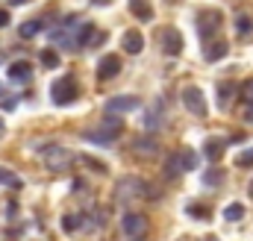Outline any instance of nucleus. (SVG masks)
Masks as SVG:
<instances>
[{"label": "nucleus", "instance_id": "obj_1", "mask_svg": "<svg viewBox=\"0 0 253 241\" xmlns=\"http://www.w3.org/2000/svg\"><path fill=\"white\" fill-rule=\"evenodd\" d=\"M138 197H147V200H156V188L147 185L138 177H124V180L115 182V200L118 203H129V200H138Z\"/></svg>", "mask_w": 253, "mask_h": 241}, {"label": "nucleus", "instance_id": "obj_2", "mask_svg": "<svg viewBox=\"0 0 253 241\" xmlns=\"http://www.w3.org/2000/svg\"><path fill=\"white\" fill-rule=\"evenodd\" d=\"M121 132H124V120L118 118V115H115V118H112V115H106V118L100 120L94 129H85V132H83V138H85V141H91V144H103V147H106V144H112Z\"/></svg>", "mask_w": 253, "mask_h": 241}, {"label": "nucleus", "instance_id": "obj_3", "mask_svg": "<svg viewBox=\"0 0 253 241\" xmlns=\"http://www.w3.org/2000/svg\"><path fill=\"white\" fill-rule=\"evenodd\" d=\"M39 153H42L44 168H50V171H68V168H71V162H74V153H71V150H65L62 144H44Z\"/></svg>", "mask_w": 253, "mask_h": 241}, {"label": "nucleus", "instance_id": "obj_4", "mask_svg": "<svg viewBox=\"0 0 253 241\" xmlns=\"http://www.w3.org/2000/svg\"><path fill=\"white\" fill-rule=\"evenodd\" d=\"M77 94H80V88H77V80H74V77H59V80L50 85V97H53L56 106H68V103H74Z\"/></svg>", "mask_w": 253, "mask_h": 241}, {"label": "nucleus", "instance_id": "obj_5", "mask_svg": "<svg viewBox=\"0 0 253 241\" xmlns=\"http://www.w3.org/2000/svg\"><path fill=\"white\" fill-rule=\"evenodd\" d=\"M121 230H124V236L129 241H141L147 236V218L138 215V212H126L121 218Z\"/></svg>", "mask_w": 253, "mask_h": 241}, {"label": "nucleus", "instance_id": "obj_6", "mask_svg": "<svg viewBox=\"0 0 253 241\" xmlns=\"http://www.w3.org/2000/svg\"><path fill=\"white\" fill-rule=\"evenodd\" d=\"M159 47H162L165 56H180V53H183V36H180V30H177V27H162V33H159Z\"/></svg>", "mask_w": 253, "mask_h": 241}, {"label": "nucleus", "instance_id": "obj_7", "mask_svg": "<svg viewBox=\"0 0 253 241\" xmlns=\"http://www.w3.org/2000/svg\"><path fill=\"white\" fill-rule=\"evenodd\" d=\"M183 106H186V112L197 115V118L206 115V100H203V91L197 85H186L183 88Z\"/></svg>", "mask_w": 253, "mask_h": 241}, {"label": "nucleus", "instance_id": "obj_8", "mask_svg": "<svg viewBox=\"0 0 253 241\" xmlns=\"http://www.w3.org/2000/svg\"><path fill=\"white\" fill-rule=\"evenodd\" d=\"M141 106V100L138 97H132V94H121V97H109L106 100V115H124V112H135Z\"/></svg>", "mask_w": 253, "mask_h": 241}, {"label": "nucleus", "instance_id": "obj_9", "mask_svg": "<svg viewBox=\"0 0 253 241\" xmlns=\"http://www.w3.org/2000/svg\"><path fill=\"white\" fill-rule=\"evenodd\" d=\"M218 27H221V12H218V9H206V12H200V15H197V30H200V36H203V39L215 36V33H218Z\"/></svg>", "mask_w": 253, "mask_h": 241}, {"label": "nucleus", "instance_id": "obj_10", "mask_svg": "<svg viewBox=\"0 0 253 241\" xmlns=\"http://www.w3.org/2000/svg\"><path fill=\"white\" fill-rule=\"evenodd\" d=\"M118 71H121V59L115 53H109V56H103L97 62V77L100 80H112V77H118Z\"/></svg>", "mask_w": 253, "mask_h": 241}, {"label": "nucleus", "instance_id": "obj_11", "mask_svg": "<svg viewBox=\"0 0 253 241\" xmlns=\"http://www.w3.org/2000/svg\"><path fill=\"white\" fill-rule=\"evenodd\" d=\"M30 77H33V65L27 59H18L9 65V80L12 82H30Z\"/></svg>", "mask_w": 253, "mask_h": 241}, {"label": "nucleus", "instance_id": "obj_12", "mask_svg": "<svg viewBox=\"0 0 253 241\" xmlns=\"http://www.w3.org/2000/svg\"><path fill=\"white\" fill-rule=\"evenodd\" d=\"M224 150H227V141H224V138H215V135H212V138L203 141V156H206L209 162H218V159L224 156Z\"/></svg>", "mask_w": 253, "mask_h": 241}, {"label": "nucleus", "instance_id": "obj_13", "mask_svg": "<svg viewBox=\"0 0 253 241\" xmlns=\"http://www.w3.org/2000/svg\"><path fill=\"white\" fill-rule=\"evenodd\" d=\"M227 50H230V44L224 41V39H215V41H206V50H203V59L206 62H218L227 56Z\"/></svg>", "mask_w": 253, "mask_h": 241}, {"label": "nucleus", "instance_id": "obj_14", "mask_svg": "<svg viewBox=\"0 0 253 241\" xmlns=\"http://www.w3.org/2000/svg\"><path fill=\"white\" fill-rule=\"evenodd\" d=\"M121 47H124L126 53H141V47H144V36L138 33V30H129V33H124V39H121Z\"/></svg>", "mask_w": 253, "mask_h": 241}, {"label": "nucleus", "instance_id": "obj_15", "mask_svg": "<svg viewBox=\"0 0 253 241\" xmlns=\"http://www.w3.org/2000/svg\"><path fill=\"white\" fill-rule=\"evenodd\" d=\"M132 150H135L138 156H156L159 144H156L153 135H147V138H135V141H132Z\"/></svg>", "mask_w": 253, "mask_h": 241}, {"label": "nucleus", "instance_id": "obj_16", "mask_svg": "<svg viewBox=\"0 0 253 241\" xmlns=\"http://www.w3.org/2000/svg\"><path fill=\"white\" fill-rule=\"evenodd\" d=\"M183 171H186V168H183V156H180V153H171L168 162H165V177H168V180H177Z\"/></svg>", "mask_w": 253, "mask_h": 241}, {"label": "nucleus", "instance_id": "obj_17", "mask_svg": "<svg viewBox=\"0 0 253 241\" xmlns=\"http://www.w3.org/2000/svg\"><path fill=\"white\" fill-rule=\"evenodd\" d=\"M129 12H132L138 21H150V18H153V9L147 6V0H129Z\"/></svg>", "mask_w": 253, "mask_h": 241}, {"label": "nucleus", "instance_id": "obj_18", "mask_svg": "<svg viewBox=\"0 0 253 241\" xmlns=\"http://www.w3.org/2000/svg\"><path fill=\"white\" fill-rule=\"evenodd\" d=\"M80 227H83V215H77V212L62 215V230H65V233H77Z\"/></svg>", "mask_w": 253, "mask_h": 241}, {"label": "nucleus", "instance_id": "obj_19", "mask_svg": "<svg viewBox=\"0 0 253 241\" xmlns=\"http://www.w3.org/2000/svg\"><path fill=\"white\" fill-rule=\"evenodd\" d=\"M42 33V21H24L21 27H18V36L21 39H33V36H39Z\"/></svg>", "mask_w": 253, "mask_h": 241}, {"label": "nucleus", "instance_id": "obj_20", "mask_svg": "<svg viewBox=\"0 0 253 241\" xmlns=\"http://www.w3.org/2000/svg\"><path fill=\"white\" fill-rule=\"evenodd\" d=\"M230 97H233V82H218V106L221 109L230 106Z\"/></svg>", "mask_w": 253, "mask_h": 241}, {"label": "nucleus", "instance_id": "obj_21", "mask_svg": "<svg viewBox=\"0 0 253 241\" xmlns=\"http://www.w3.org/2000/svg\"><path fill=\"white\" fill-rule=\"evenodd\" d=\"M224 218H227L230 224H239V221L245 218V206H242V203H230V206L224 209Z\"/></svg>", "mask_w": 253, "mask_h": 241}, {"label": "nucleus", "instance_id": "obj_22", "mask_svg": "<svg viewBox=\"0 0 253 241\" xmlns=\"http://www.w3.org/2000/svg\"><path fill=\"white\" fill-rule=\"evenodd\" d=\"M159 126H162V120H159V106H153V109L144 115V129H147V132H156Z\"/></svg>", "mask_w": 253, "mask_h": 241}, {"label": "nucleus", "instance_id": "obj_23", "mask_svg": "<svg viewBox=\"0 0 253 241\" xmlns=\"http://www.w3.org/2000/svg\"><path fill=\"white\" fill-rule=\"evenodd\" d=\"M186 215L197 218V221H203V218H209V209H206L203 203H189V206H186Z\"/></svg>", "mask_w": 253, "mask_h": 241}, {"label": "nucleus", "instance_id": "obj_24", "mask_svg": "<svg viewBox=\"0 0 253 241\" xmlns=\"http://www.w3.org/2000/svg\"><path fill=\"white\" fill-rule=\"evenodd\" d=\"M236 30H239V36H251L253 33V21L248 18V15H239V18H236Z\"/></svg>", "mask_w": 253, "mask_h": 241}, {"label": "nucleus", "instance_id": "obj_25", "mask_svg": "<svg viewBox=\"0 0 253 241\" xmlns=\"http://www.w3.org/2000/svg\"><path fill=\"white\" fill-rule=\"evenodd\" d=\"M42 65L50 68V71L59 68V53H56V50H42Z\"/></svg>", "mask_w": 253, "mask_h": 241}, {"label": "nucleus", "instance_id": "obj_26", "mask_svg": "<svg viewBox=\"0 0 253 241\" xmlns=\"http://www.w3.org/2000/svg\"><path fill=\"white\" fill-rule=\"evenodd\" d=\"M239 94H242V100H245V103H251V106H253V77H248V80L242 82Z\"/></svg>", "mask_w": 253, "mask_h": 241}, {"label": "nucleus", "instance_id": "obj_27", "mask_svg": "<svg viewBox=\"0 0 253 241\" xmlns=\"http://www.w3.org/2000/svg\"><path fill=\"white\" fill-rule=\"evenodd\" d=\"M0 185H12V188H18V185H21V180H18L9 168H0Z\"/></svg>", "mask_w": 253, "mask_h": 241}, {"label": "nucleus", "instance_id": "obj_28", "mask_svg": "<svg viewBox=\"0 0 253 241\" xmlns=\"http://www.w3.org/2000/svg\"><path fill=\"white\" fill-rule=\"evenodd\" d=\"M236 165H239V168H251V165H253V147L236 156Z\"/></svg>", "mask_w": 253, "mask_h": 241}, {"label": "nucleus", "instance_id": "obj_29", "mask_svg": "<svg viewBox=\"0 0 253 241\" xmlns=\"http://www.w3.org/2000/svg\"><path fill=\"white\" fill-rule=\"evenodd\" d=\"M180 156H183V168L191 171L194 165H197V156H194V150H180Z\"/></svg>", "mask_w": 253, "mask_h": 241}, {"label": "nucleus", "instance_id": "obj_30", "mask_svg": "<svg viewBox=\"0 0 253 241\" xmlns=\"http://www.w3.org/2000/svg\"><path fill=\"white\" fill-rule=\"evenodd\" d=\"M221 180H224V174H221V171H209V174L203 177L206 185H221Z\"/></svg>", "mask_w": 253, "mask_h": 241}, {"label": "nucleus", "instance_id": "obj_31", "mask_svg": "<svg viewBox=\"0 0 253 241\" xmlns=\"http://www.w3.org/2000/svg\"><path fill=\"white\" fill-rule=\"evenodd\" d=\"M0 106H3L6 112H12V109L18 106V100H15V97H3V100H0Z\"/></svg>", "mask_w": 253, "mask_h": 241}, {"label": "nucleus", "instance_id": "obj_32", "mask_svg": "<svg viewBox=\"0 0 253 241\" xmlns=\"http://www.w3.org/2000/svg\"><path fill=\"white\" fill-rule=\"evenodd\" d=\"M9 24V12L6 9H0V27H6Z\"/></svg>", "mask_w": 253, "mask_h": 241}, {"label": "nucleus", "instance_id": "obj_33", "mask_svg": "<svg viewBox=\"0 0 253 241\" xmlns=\"http://www.w3.org/2000/svg\"><path fill=\"white\" fill-rule=\"evenodd\" d=\"M12 6H24V3H30V0H9Z\"/></svg>", "mask_w": 253, "mask_h": 241}, {"label": "nucleus", "instance_id": "obj_34", "mask_svg": "<svg viewBox=\"0 0 253 241\" xmlns=\"http://www.w3.org/2000/svg\"><path fill=\"white\" fill-rule=\"evenodd\" d=\"M91 3H94V6H106L109 0H91Z\"/></svg>", "mask_w": 253, "mask_h": 241}, {"label": "nucleus", "instance_id": "obj_35", "mask_svg": "<svg viewBox=\"0 0 253 241\" xmlns=\"http://www.w3.org/2000/svg\"><path fill=\"white\" fill-rule=\"evenodd\" d=\"M3 97H6V88H3V82H0V100H3Z\"/></svg>", "mask_w": 253, "mask_h": 241}, {"label": "nucleus", "instance_id": "obj_36", "mask_svg": "<svg viewBox=\"0 0 253 241\" xmlns=\"http://www.w3.org/2000/svg\"><path fill=\"white\" fill-rule=\"evenodd\" d=\"M245 120H253V109H248V115H245Z\"/></svg>", "mask_w": 253, "mask_h": 241}, {"label": "nucleus", "instance_id": "obj_37", "mask_svg": "<svg viewBox=\"0 0 253 241\" xmlns=\"http://www.w3.org/2000/svg\"><path fill=\"white\" fill-rule=\"evenodd\" d=\"M3 132H6V123H3V118H0V135H3Z\"/></svg>", "mask_w": 253, "mask_h": 241}, {"label": "nucleus", "instance_id": "obj_38", "mask_svg": "<svg viewBox=\"0 0 253 241\" xmlns=\"http://www.w3.org/2000/svg\"><path fill=\"white\" fill-rule=\"evenodd\" d=\"M251 194H253V180H251Z\"/></svg>", "mask_w": 253, "mask_h": 241}, {"label": "nucleus", "instance_id": "obj_39", "mask_svg": "<svg viewBox=\"0 0 253 241\" xmlns=\"http://www.w3.org/2000/svg\"><path fill=\"white\" fill-rule=\"evenodd\" d=\"M209 241H218V239H209Z\"/></svg>", "mask_w": 253, "mask_h": 241}, {"label": "nucleus", "instance_id": "obj_40", "mask_svg": "<svg viewBox=\"0 0 253 241\" xmlns=\"http://www.w3.org/2000/svg\"><path fill=\"white\" fill-rule=\"evenodd\" d=\"M171 3H177V0H171Z\"/></svg>", "mask_w": 253, "mask_h": 241}]
</instances>
